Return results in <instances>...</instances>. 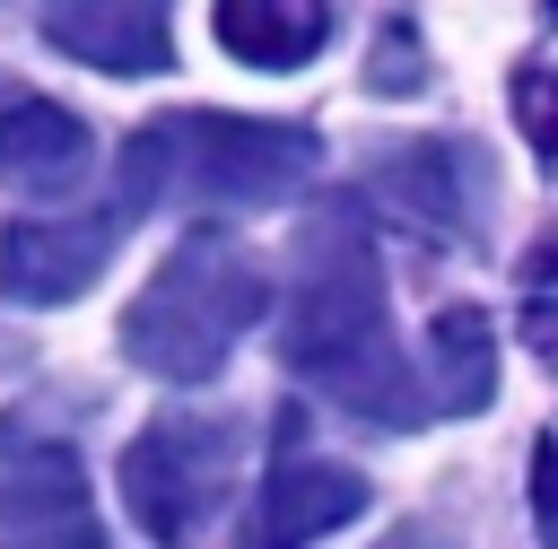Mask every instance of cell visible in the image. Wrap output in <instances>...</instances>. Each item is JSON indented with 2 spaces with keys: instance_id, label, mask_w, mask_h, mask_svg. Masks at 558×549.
Wrapping results in <instances>:
<instances>
[{
  "instance_id": "cell-6",
  "label": "cell",
  "mask_w": 558,
  "mask_h": 549,
  "mask_svg": "<svg viewBox=\"0 0 558 549\" xmlns=\"http://www.w3.org/2000/svg\"><path fill=\"white\" fill-rule=\"evenodd\" d=\"M122 253V209H87V218H17L0 235V296L9 305H70L105 279V261Z\"/></svg>"
},
{
  "instance_id": "cell-15",
  "label": "cell",
  "mask_w": 558,
  "mask_h": 549,
  "mask_svg": "<svg viewBox=\"0 0 558 549\" xmlns=\"http://www.w3.org/2000/svg\"><path fill=\"white\" fill-rule=\"evenodd\" d=\"M514 113H523L532 148L558 166V78H549V70H514Z\"/></svg>"
},
{
  "instance_id": "cell-16",
  "label": "cell",
  "mask_w": 558,
  "mask_h": 549,
  "mask_svg": "<svg viewBox=\"0 0 558 549\" xmlns=\"http://www.w3.org/2000/svg\"><path fill=\"white\" fill-rule=\"evenodd\" d=\"M532 532L541 549H558V436L532 444Z\"/></svg>"
},
{
  "instance_id": "cell-17",
  "label": "cell",
  "mask_w": 558,
  "mask_h": 549,
  "mask_svg": "<svg viewBox=\"0 0 558 549\" xmlns=\"http://www.w3.org/2000/svg\"><path fill=\"white\" fill-rule=\"evenodd\" d=\"M549 17H558V9H549Z\"/></svg>"
},
{
  "instance_id": "cell-3",
  "label": "cell",
  "mask_w": 558,
  "mask_h": 549,
  "mask_svg": "<svg viewBox=\"0 0 558 549\" xmlns=\"http://www.w3.org/2000/svg\"><path fill=\"white\" fill-rule=\"evenodd\" d=\"M262 305H270L262 261H253L235 235L192 227V235L148 270V288L131 296V314H122V357H131L140 375H157V383H209V375L235 357V340L262 322Z\"/></svg>"
},
{
  "instance_id": "cell-14",
  "label": "cell",
  "mask_w": 558,
  "mask_h": 549,
  "mask_svg": "<svg viewBox=\"0 0 558 549\" xmlns=\"http://www.w3.org/2000/svg\"><path fill=\"white\" fill-rule=\"evenodd\" d=\"M523 340L558 366V253H541L532 279H523Z\"/></svg>"
},
{
  "instance_id": "cell-5",
  "label": "cell",
  "mask_w": 558,
  "mask_h": 549,
  "mask_svg": "<svg viewBox=\"0 0 558 549\" xmlns=\"http://www.w3.org/2000/svg\"><path fill=\"white\" fill-rule=\"evenodd\" d=\"M375 200L384 209H401L418 235H436V244H480V218H488V166H480V148L471 139H401V148H384L375 157Z\"/></svg>"
},
{
  "instance_id": "cell-1",
  "label": "cell",
  "mask_w": 558,
  "mask_h": 549,
  "mask_svg": "<svg viewBox=\"0 0 558 549\" xmlns=\"http://www.w3.org/2000/svg\"><path fill=\"white\" fill-rule=\"evenodd\" d=\"M279 357H288L296 383H314L323 401H340L366 427H418L427 418V366H410L401 340H392L384 261H375V235H366L349 192L314 200V218L296 227Z\"/></svg>"
},
{
  "instance_id": "cell-10",
  "label": "cell",
  "mask_w": 558,
  "mask_h": 549,
  "mask_svg": "<svg viewBox=\"0 0 558 549\" xmlns=\"http://www.w3.org/2000/svg\"><path fill=\"white\" fill-rule=\"evenodd\" d=\"M87 157H96V139L70 105H44V96L0 105V174L17 192H70L87 174Z\"/></svg>"
},
{
  "instance_id": "cell-4",
  "label": "cell",
  "mask_w": 558,
  "mask_h": 549,
  "mask_svg": "<svg viewBox=\"0 0 558 549\" xmlns=\"http://www.w3.org/2000/svg\"><path fill=\"white\" fill-rule=\"evenodd\" d=\"M113 479H122L131 523L157 549H183L218 514V497L235 479V418H148L122 444V471Z\"/></svg>"
},
{
  "instance_id": "cell-9",
  "label": "cell",
  "mask_w": 558,
  "mask_h": 549,
  "mask_svg": "<svg viewBox=\"0 0 558 549\" xmlns=\"http://www.w3.org/2000/svg\"><path fill=\"white\" fill-rule=\"evenodd\" d=\"M44 44L87 61V70H113V78L174 70V26L148 0H105V9L96 0H61V9H44Z\"/></svg>"
},
{
  "instance_id": "cell-7",
  "label": "cell",
  "mask_w": 558,
  "mask_h": 549,
  "mask_svg": "<svg viewBox=\"0 0 558 549\" xmlns=\"http://www.w3.org/2000/svg\"><path fill=\"white\" fill-rule=\"evenodd\" d=\"M0 549H113L70 444H26L0 471Z\"/></svg>"
},
{
  "instance_id": "cell-13",
  "label": "cell",
  "mask_w": 558,
  "mask_h": 549,
  "mask_svg": "<svg viewBox=\"0 0 558 549\" xmlns=\"http://www.w3.org/2000/svg\"><path fill=\"white\" fill-rule=\"evenodd\" d=\"M418 70H427V52H418V26H410V17H384V35H375V61H366V87H375V96H410V87H418Z\"/></svg>"
},
{
  "instance_id": "cell-2",
  "label": "cell",
  "mask_w": 558,
  "mask_h": 549,
  "mask_svg": "<svg viewBox=\"0 0 558 549\" xmlns=\"http://www.w3.org/2000/svg\"><path fill=\"white\" fill-rule=\"evenodd\" d=\"M323 139L262 113H157L122 139V209H270L314 174Z\"/></svg>"
},
{
  "instance_id": "cell-8",
  "label": "cell",
  "mask_w": 558,
  "mask_h": 549,
  "mask_svg": "<svg viewBox=\"0 0 558 549\" xmlns=\"http://www.w3.org/2000/svg\"><path fill=\"white\" fill-rule=\"evenodd\" d=\"M366 514V479L349 462H323L305 444H279L262 497H253V549H314Z\"/></svg>"
},
{
  "instance_id": "cell-12",
  "label": "cell",
  "mask_w": 558,
  "mask_h": 549,
  "mask_svg": "<svg viewBox=\"0 0 558 549\" xmlns=\"http://www.w3.org/2000/svg\"><path fill=\"white\" fill-rule=\"evenodd\" d=\"M209 26L253 70H296V61H314L331 44V9L323 0H218Z\"/></svg>"
},
{
  "instance_id": "cell-11",
  "label": "cell",
  "mask_w": 558,
  "mask_h": 549,
  "mask_svg": "<svg viewBox=\"0 0 558 549\" xmlns=\"http://www.w3.org/2000/svg\"><path fill=\"white\" fill-rule=\"evenodd\" d=\"M497 401V331L480 305H445L427 322V410L436 418H471Z\"/></svg>"
}]
</instances>
